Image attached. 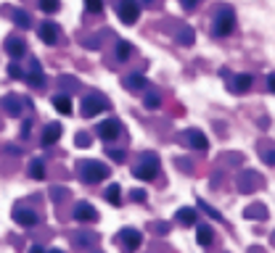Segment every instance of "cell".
<instances>
[{
	"label": "cell",
	"instance_id": "obj_1",
	"mask_svg": "<svg viewBox=\"0 0 275 253\" xmlns=\"http://www.w3.org/2000/svg\"><path fill=\"white\" fill-rule=\"evenodd\" d=\"M77 169H80V180L88 182V185H98L112 174V169H108L106 164H100V161H80Z\"/></svg>",
	"mask_w": 275,
	"mask_h": 253
},
{
	"label": "cell",
	"instance_id": "obj_2",
	"mask_svg": "<svg viewBox=\"0 0 275 253\" xmlns=\"http://www.w3.org/2000/svg\"><path fill=\"white\" fill-rule=\"evenodd\" d=\"M233 26H236V16L233 11L228 5H220L217 8V16H214V21H212V34L214 37H228L233 32Z\"/></svg>",
	"mask_w": 275,
	"mask_h": 253
},
{
	"label": "cell",
	"instance_id": "obj_3",
	"mask_svg": "<svg viewBox=\"0 0 275 253\" xmlns=\"http://www.w3.org/2000/svg\"><path fill=\"white\" fill-rule=\"evenodd\" d=\"M132 174L138 177V180H154V177L159 174V158H156V153H143L140 161H138V166L132 169Z\"/></svg>",
	"mask_w": 275,
	"mask_h": 253
},
{
	"label": "cell",
	"instance_id": "obj_4",
	"mask_svg": "<svg viewBox=\"0 0 275 253\" xmlns=\"http://www.w3.org/2000/svg\"><path fill=\"white\" fill-rule=\"evenodd\" d=\"M106 108H108V100H106V95H100V92H90V95L82 98V116L85 119H93Z\"/></svg>",
	"mask_w": 275,
	"mask_h": 253
},
{
	"label": "cell",
	"instance_id": "obj_5",
	"mask_svg": "<svg viewBox=\"0 0 275 253\" xmlns=\"http://www.w3.org/2000/svg\"><path fill=\"white\" fill-rule=\"evenodd\" d=\"M96 132H98V137L104 140V143H112V140H116L119 135H122V121L119 119H106V121H100V124L96 127Z\"/></svg>",
	"mask_w": 275,
	"mask_h": 253
},
{
	"label": "cell",
	"instance_id": "obj_6",
	"mask_svg": "<svg viewBox=\"0 0 275 253\" xmlns=\"http://www.w3.org/2000/svg\"><path fill=\"white\" fill-rule=\"evenodd\" d=\"M116 16L122 18L124 24H135L138 16H140V5H138V0H119V3H116Z\"/></svg>",
	"mask_w": 275,
	"mask_h": 253
},
{
	"label": "cell",
	"instance_id": "obj_7",
	"mask_svg": "<svg viewBox=\"0 0 275 253\" xmlns=\"http://www.w3.org/2000/svg\"><path fill=\"white\" fill-rule=\"evenodd\" d=\"M38 37H40L45 45H56L58 37H61V26L56 21H42L40 29H38Z\"/></svg>",
	"mask_w": 275,
	"mask_h": 253
},
{
	"label": "cell",
	"instance_id": "obj_8",
	"mask_svg": "<svg viewBox=\"0 0 275 253\" xmlns=\"http://www.w3.org/2000/svg\"><path fill=\"white\" fill-rule=\"evenodd\" d=\"M26 103H30V100H24L19 95H6L3 100H0V106L6 108L8 116H22V111L26 108Z\"/></svg>",
	"mask_w": 275,
	"mask_h": 253
},
{
	"label": "cell",
	"instance_id": "obj_9",
	"mask_svg": "<svg viewBox=\"0 0 275 253\" xmlns=\"http://www.w3.org/2000/svg\"><path fill=\"white\" fill-rule=\"evenodd\" d=\"M74 219H77V222H96V219H98L96 206H93V203L80 201V203L74 206Z\"/></svg>",
	"mask_w": 275,
	"mask_h": 253
},
{
	"label": "cell",
	"instance_id": "obj_10",
	"mask_svg": "<svg viewBox=\"0 0 275 253\" xmlns=\"http://www.w3.org/2000/svg\"><path fill=\"white\" fill-rule=\"evenodd\" d=\"M14 222L22 224V227H34V224H40V217H38V211H32V209H16Z\"/></svg>",
	"mask_w": 275,
	"mask_h": 253
},
{
	"label": "cell",
	"instance_id": "obj_11",
	"mask_svg": "<svg viewBox=\"0 0 275 253\" xmlns=\"http://www.w3.org/2000/svg\"><path fill=\"white\" fill-rule=\"evenodd\" d=\"M26 82L32 84V87H42V82H45V74H42V63L38 58H32L30 61V71H26Z\"/></svg>",
	"mask_w": 275,
	"mask_h": 253
},
{
	"label": "cell",
	"instance_id": "obj_12",
	"mask_svg": "<svg viewBox=\"0 0 275 253\" xmlns=\"http://www.w3.org/2000/svg\"><path fill=\"white\" fill-rule=\"evenodd\" d=\"M182 140H186L190 148H196V151H206V148H209V140L204 137V132H198V129H188V132H182Z\"/></svg>",
	"mask_w": 275,
	"mask_h": 253
},
{
	"label": "cell",
	"instance_id": "obj_13",
	"mask_svg": "<svg viewBox=\"0 0 275 253\" xmlns=\"http://www.w3.org/2000/svg\"><path fill=\"white\" fill-rule=\"evenodd\" d=\"M252 84H254V77H252V74H238V77H233V79H230L228 90L236 92V95H244V92L249 90Z\"/></svg>",
	"mask_w": 275,
	"mask_h": 253
},
{
	"label": "cell",
	"instance_id": "obj_14",
	"mask_svg": "<svg viewBox=\"0 0 275 253\" xmlns=\"http://www.w3.org/2000/svg\"><path fill=\"white\" fill-rule=\"evenodd\" d=\"M61 140V127L58 124H48L42 129V137H40V143H42V148H50V145H56Z\"/></svg>",
	"mask_w": 275,
	"mask_h": 253
},
{
	"label": "cell",
	"instance_id": "obj_15",
	"mask_svg": "<svg viewBox=\"0 0 275 253\" xmlns=\"http://www.w3.org/2000/svg\"><path fill=\"white\" fill-rule=\"evenodd\" d=\"M122 243H124V248H127V253H132V251H138L140 248V243H143V235L138 230H124V235H122Z\"/></svg>",
	"mask_w": 275,
	"mask_h": 253
},
{
	"label": "cell",
	"instance_id": "obj_16",
	"mask_svg": "<svg viewBox=\"0 0 275 253\" xmlns=\"http://www.w3.org/2000/svg\"><path fill=\"white\" fill-rule=\"evenodd\" d=\"M6 53L11 55V58H22V55L26 53L24 40H19V37H8L6 40Z\"/></svg>",
	"mask_w": 275,
	"mask_h": 253
},
{
	"label": "cell",
	"instance_id": "obj_17",
	"mask_svg": "<svg viewBox=\"0 0 275 253\" xmlns=\"http://www.w3.org/2000/svg\"><path fill=\"white\" fill-rule=\"evenodd\" d=\"M178 222L182 227H190V224H196V209H190V206H182L178 211Z\"/></svg>",
	"mask_w": 275,
	"mask_h": 253
},
{
	"label": "cell",
	"instance_id": "obj_18",
	"mask_svg": "<svg viewBox=\"0 0 275 253\" xmlns=\"http://www.w3.org/2000/svg\"><path fill=\"white\" fill-rule=\"evenodd\" d=\"M53 106H56V111L64 114V116L72 114V98L69 95H56V98H53Z\"/></svg>",
	"mask_w": 275,
	"mask_h": 253
},
{
	"label": "cell",
	"instance_id": "obj_19",
	"mask_svg": "<svg viewBox=\"0 0 275 253\" xmlns=\"http://www.w3.org/2000/svg\"><path fill=\"white\" fill-rule=\"evenodd\" d=\"M143 84H148V82H146V77H143V74H130V77H124V87L130 90V92L140 90Z\"/></svg>",
	"mask_w": 275,
	"mask_h": 253
},
{
	"label": "cell",
	"instance_id": "obj_20",
	"mask_svg": "<svg viewBox=\"0 0 275 253\" xmlns=\"http://www.w3.org/2000/svg\"><path fill=\"white\" fill-rule=\"evenodd\" d=\"M30 177H32V180H42V177H45V161H42V158H32Z\"/></svg>",
	"mask_w": 275,
	"mask_h": 253
},
{
	"label": "cell",
	"instance_id": "obj_21",
	"mask_svg": "<svg viewBox=\"0 0 275 253\" xmlns=\"http://www.w3.org/2000/svg\"><path fill=\"white\" fill-rule=\"evenodd\" d=\"M106 201L112 203V206H119V203H122V187H119V185H108Z\"/></svg>",
	"mask_w": 275,
	"mask_h": 253
},
{
	"label": "cell",
	"instance_id": "obj_22",
	"mask_svg": "<svg viewBox=\"0 0 275 253\" xmlns=\"http://www.w3.org/2000/svg\"><path fill=\"white\" fill-rule=\"evenodd\" d=\"M194 40H196V32L190 29V26H180V29H178V42L180 45H190Z\"/></svg>",
	"mask_w": 275,
	"mask_h": 253
},
{
	"label": "cell",
	"instance_id": "obj_23",
	"mask_svg": "<svg viewBox=\"0 0 275 253\" xmlns=\"http://www.w3.org/2000/svg\"><path fill=\"white\" fill-rule=\"evenodd\" d=\"M246 219H268V211H264V206H249V209L244 211Z\"/></svg>",
	"mask_w": 275,
	"mask_h": 253
},
{
	"label": "cell",
	"instance_id": "obj_24",
	"mask_svg": "<svg viewBox=\"0 0 275 253\" xmlns=\"http://www.w3.org/2000/svg\"><path fill=\"white\" fill-rule=\"evenodd\" d=\"M196 240L201 243V246H209V243H212V227H206V224H198Z\"/></svg>",
	"mask_w": 275,
	"mask_h": 253
},
{
	"label": "cell",
	"instance_id": "obj_25",
	"mask_svg": "<svg viewBox=\"0 0 275 253\" xmlns=\"http://www.w3.org/2000/svg\"><path fill=\"white\" fill-rule=\"evenodd\" d=\"M252 182H256L254 172H244L241 180H238V187H241V193H252Z\"/></svg>",
	"mask_w": 275,
	"mask_h": 253
},
{
	"label": "cell",
	"instance_id": "obj_26",
	"mask_svg": "<svg viewBox=\"0 0 275 253\" xmlns=\"http://www.w3.org/2000/svg\"><path fill=\"white\" fill-rule=\"evenodd\" d=\"M130 53H132V45L127 42V40H119L116 42V58L119 61H127V58H130Z\"/></svg>",
	"mask_w": 275,
	"mask_h": 253
},
{
	"label": "cell",
	"instance_id": "obj_27",
	"mask_svg": "<svg viewBox=\"0 0 275 253\" xmlns=\"http://www.w3.org/2000/svg\"><path fill=\"white\" fill-rule=\"evenodd\" d=\"M143 103H146V108H159L162 106V98H159V92H146V98H143Z\"/></svg>",
	"mask_w": 275,
	"mask_h": 253
},
{
	"label": "cell",
	"instance_id": "obj_28",
	"mask_svg": "<svg viewBox=\"0 0 275 253\" xmlns=\"http://www.w3.org/2000/svg\"><path fill=\"white\" fill-rule=\"evenodd\" d=\"M14 24H19V26H24V29H26V26L32 24V18H30V13H26V11H14Z\"/></svg>",
	"mask_w": 275,
	"mask_h": 253
},
{
	"label": "cell",
	"instance_id": "obj_29",
	"mask_svg": "<svg viewBox=\"0 0 275 253\" xmlns=\"http://www.w3.org/2000/svg\"><path fill=\"white\" fill-rule=\"evenodd\" d=\"M85 11L88 13H100L104 11V0H85Z\"/></svg>",
	"mask_w": 275,
	"mask_h": 253
},
{
	"label": "cell",
	"instance_id": "obj_30",
	"mask_svg": "<svg viewBox=\"0 0 275 253\" xmlns=\"http://www.w3.org/2000/svg\"><path fill=\"white\" fill-rule=\"evenodd\" d=\"M40 8H42L45 13H56L58 8H61V3H58V0H40Z\"/></svg>",
	"mask_w": 275,
	"mask_h": 253
},
{
	"label": "cell",
	"instance_id": "obj_31",
	"mask_svg": "<svg viewBox=\"0 0 275 253\" xmlns=\"http://www.w3.org/2000/svg\"><path fill=\"white\" fill-rule=\"evenodd\" d=\"M74 243H77V246H85V248H93L96 243H98V238L96 235H80Z\"/></svg>",
	"mask_w": 275,
	"mask_h": 253
},
{
	"label": "cell",
	"instance_id": "obj_32",
	"mask_svg": "<svg viewBox=\"0 0 275 253\" xmlns=\"http://www.w3.org/2000/svg\"><path fill=\"white\" fill-rule=\"evenodd\" d=\"M198 206H201V209H204V211H206V214H209V217H212L214 222H222V214H220V211H214L212 206H206L204 201H198Z\"/></svg>",
	"mask_w": 275,
	"mask_h": 253
},
{
	"label": "cell",
	"instance_id": "obj_33",
	"mask_svg": "<svg viewBox=\"0 0 275 253\" xmlns=\"http://www.w3.org/2000/svg\"><path fill=\"white\" fill-rule=\"evenodd\" d=\"M74 143H77L80 148H88V145H90V135H85V132H80V135L74 137Z\"/></svg>",
	"mask_w": 275,
	"mask_h": 253
},
{
	"label": "cell",
	"instance_id": "obj_34",
	"mask_svg": "<svg viewBox=\"0 0 275 253\" xmlns=\"http://www.w3.org/2000/svg\"><path fill=\"white\" fill-rule=\"evenodd\" d=\"M180 5L186 8V11H194V8H198V0H180Z\"/></svg>",
	"mask_w": 275,
	"mask_h": 253
},
{
	"label": "cell",
	"instance_id": "obj_35",
	"mask_svg": "<svg viewBox=\"0 0 275 253\" xmlns=\"http://www.w3.org/2000/svg\"><path fill=\"white\" fill-rule=\"evenodd\" d=\"M130 198H132L135 203H143V201H146V193H143V190H132Z\"/></svg>",
	"mask_w": 275,
	"mask_h": 253
},
{
	"label": "cell",
	"instance_id": "obj_36",
	"mask_svg": "<svg viewBox=\"0 0 275 253\" xmlns=\"http://www.w3.org/2000/svg\"><path fill=\"white\" fill-rule=\"evenodd\" d=\"M8 74H11V77H26V74L16 66V63H11V66H8Z\"/></svg>",
	"mask_w": 275,
	"mask_h": 253
},
{
	"label": "cell",
	"instance_id": "obj_37",
	"mask_svg": "<svg viewBox=\"0 0 275 253\" xmlns=\"http://www.w3.org/2000/svg\"><path fill=\"white\" fill-rule=\"evenodd\" d=\"M108 156H112L114 161H124V151H114V148H108Z\"/></svg>",
	"mask_w": 275,
	"mask_h": 253
},
{
	"label": "cell",
	"instance_id": "obj_38",
	"mask_svg": "<svg viewBox=\"0 0 275 253\" xmlns=\"http://www.w3.org/2000/svg\"><path fill=\"white\" fill-rule=\"evenodd\" d=\"M262 158H264V164H268V166H275V151H268Z\"/></svg>",
	"mask_w": 275,
	"mask_h": 253
},
{
	"label": "cell",
	"instance_id": "obj_39",
	"mask_svg": "<svg viewBox=\"0 0 275 253\" xmlns=\"http://www.w3.org/2000/svg\"><path fill=\"white\" fill-rule=\"evenodd\" d=\"M30 121H24V124H22V137H30Z\"/></svg>",
	"mask_w": 275,
	"mask_h": 253
},
{
	"label": "cell",
	"instance_id": "obj_40",
	"mask_svg": "<svg viewBox=\"0 0 275 253\" xmlns=\"http://www.w3.org/2000/svg\"><path fill=\"white\" fill-rule=\"evenodd\" d=\"M268 87H270V92H275V74H270V77H268Z\"/></svg>",
	"mask_w": 275,
	"mask_h": 253
},
{
	"label": "cell",
	"instance_id": "obj_41",
	"mask_svg": "<svg viewBox=\"0 0 275 253\" xmlns=\"http://www.w3.org/2000/svg\"><path fill=\"white\" fill-rule=\"evenodd\" d=\"M30 253H45V251H42L40 246H32V248H30Z\"/></svg>",
	"mask_w": 275,
	"mask_h": 253
},
{
	"label": "cell",
	"instance_id": "obj_42",
	"mask_svg": "<svg viewBox=\"0 0 275 253\" xmlns=\"http://www.w3.org/2000/svg\"><path fill=\"white\" fill-rule=\"evenodd\" d=\"M48 253H64L61 248H53V251H48Z\"/></svg>",
	"mask_w": 275,
	"mask_h": 253
},
{
	"label": "cell",
	"instance_id": "obj_43",
	"mask_svg": "<svg viewBox=\"0 0 275 253\" xmlns=\"http://www.w3.org/2000/svg\"><path fill=\"white\" fill-rule=\"evenodd\" d=\"M252 253H262V251H256V248H252Z\"/></svg>",
	"mask_w": 275,
	"mask_h": 253
},
{
	"label": "cell",
	"instance_id": "obj_44",
	"mask_svg": "<svg viewBox=\"0 0 275 253\" xmlns=\"http://www.w3.org/2000/svg\"><path fill=\"white\" fill-rule=\"evenodd\" d=\"M272 243H275V232H272Z\"/></svg>",
	"mask_w": 275,
	"mask_h": 253
},
{
	"label": "cell",
	"instance_id": "obj_45",
	"mask_svg": "<svg viewBox=\"0 0 275 253\" xmlns=\"http://www.w3.org/2000/svg\"><path fill=\"white\" fill-rule=\"evenodd\" d=\"M93 253H100V251H93Z\"/></svg>",
	"mask_w": 275,
	"mask_h": 253
}]
</instances>
